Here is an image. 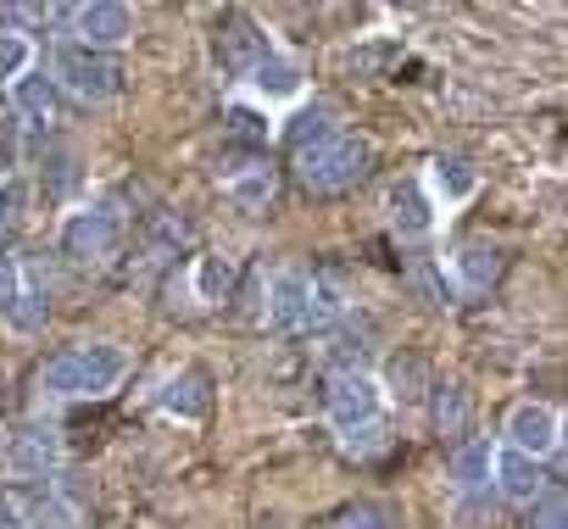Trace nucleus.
I'll return each mask as SVG.
<instances>
[{
  "label": "nucleus",
  "mask_w": 568,
  "mask_h": 529,
  "mask_svg": "<svg viewBox=\"0 0 568 529\" xmlns=\"http://www.w3.org/2000/svg\"><path fill=\"white\" fill-rule=\"evenodd\" d=\"M34 68V45L18 29H0V84H18Z\"/></svg>",
  "instance_id": "obj_27"
},
{
  "label": "nucleus",
  "mask_w": 568,
  "mask_h": 529,
  "mask_svg": "<svg viewBox=\"0 0 568 529\" xmlns=\"http://www.w3.org/2000/svg\"><path fill=\"white\" fill-rule=\"evenodd\" d=\"M12 101H18V112H23L29 123H40V129L57 123V112H62V90H57L45 73H34V68L12 84Z\"/></svg>",
  "instance_id": "obj_16"
},
{
  "label": "nucleus",
  "mask_w": 568,
  "mask_h": 529,
  "mask_svg": "<svg viewBox=\"0 0 568 529\" xmlns=\"http://www.w3.org/2000/svg\"><path fill=\"white\" fill-rule=\"evenodd\" d=\"M452 268H457V279H463V291H490L496 279H501V245H490V240H468L457 256H452Z\"/></svg>",
  "instance_id": "obj_15"
},
{
  "label": "nucleus",
  "mask_w": 568,
  "mask_h": 529,
  "mask_svg": "<svg viewBox=\"0 0 568 529\" xmlns=\"http://www.w3.org/2000/svg\"><path fill=\"white\" fill-rule=\"evenodd\" d=\"M162 413H173V418H184V424L206 418V413H212V379H206V368H179V374L162 385Z\"/></svg>",
  "instance_id": "obj_12"
},
{
  "label": "nucleus",
  "mask_w": 568,
  "mask_h": 529,
  "mask_svg": "<svg viewBox=\"0 0 568 529\" xmlns=\"http://www.w3.org/2000/svg\"><path fill=\"white\" fill-rule=\"evenodd\" d=\"M145 240H151V251L179 256V251L190 245V217H179V212H156V217H151V228H145Z\"/></svg>",
  "instance_id": "obj_28"
},
{
  "label": "nucleus",
  "mask_w": 568,
  "mask_h": 529,
  "mask_svg": "<svg viewBox=\"0 0 568 529\" xmlns=\"http://www.w3.org/2000/svg\"><path fill=\"white\" fill-rule=\"evenodd\" d=\"M341 313H346L341 291H335L329 279H313V291H307V324H302V329L324 335V329H335V318H341Z\"/></svg>",
  "instance_id": "obj_24"
},
{
  "label": "nucleus",
  "mask_w": 568,
  "mask_h": 529,
  "mask_svg": "<svg viewBox=\"0 0 568 529\" xmlns=\"http://www.w3.org/2000/svg\"><path fill=\"white\" fill-rule=\"evenodd\" d=\"M490 474H496V490H501L507 501H535V496L546 490L540 462H535V457H524V451H513V446H496Z\"/></svg>",
  "instance_id": "obj_13"
},
{
  "label": "nucleus",
  "mask_w": 568,
  "mask_h": 529,
  "mask_svg": "<svg viewBox=\"0 0 568 529\" xmlns=\"http://www.w3.org/2000/svg\"><path fill=\"white\" fill-rule=\"evenodd\" d=\"M524 529H568V501L557 485H546L535 501H524Z\"/></svg>",
  "instance_id": "obj_26"
},
{
  "label": "nucleus",
  "mask_w": 568,
  "mask_h": 529,
  "mask_svg": "<svg viewBox=\"0 0 568 529\" xmlns=\"http://www.w3.org/2000/svg\"><path fill=\"white\" fill-rule=\"evenodd\" d=\"M118 240H123V212L112 206V201H90V206H79V212H68V223H62V256L68 262H106L112 251H118Z\"/></svg>",
  "instance_id": "obj_4"
},
{
  "label": "nucleus",
  "mask_w": 568,
  "mask_h": 529,
  "mask_svg": "<svg viewBox=\"0 0 568 529\" xmlns=\"http://www.w3.org/2000/svg\"><path fill=\"white\" fill-rule=\"evenodd\" d=\"M229 291H234V262L229 256H195V296L206 307H217V302H229Z\"/></svg>",
  "instance_id": "obj_23"
},
{
  "label": "nucleus",
  "mask_w": 568,
  "mask_h": 529,
  "mask_svg": "<svg viewBox=\"0 0 568 529\" xmlns=\"http://www.w3.org/2000/svg\"><path fill=\"white\" fill-rule=\"evenodd\" d=\"M223 195H229L240 212H267V206H273V195H278V173L256 156L251 167H234V173L223 179Z\"/></svg>",
  "instance_id": "obj_14"
},
{
  "label": "nucleus",
  "mask_w": 568,
  "mask_h": 529,
  "mask_svg": "<svg viewBox=\"0 0 568 529\" xmlns=\"http://www.w3.org/2000/svg\"><path fill=\"white\" fill-rule=\"evenodd\" d=\"M385 418V390L374 374H335L329 379V424L341 435H357Z\"/></svg>",
  "instance_id": "obj_6"
},
{
  "label": "nucleus",
  "mask_w": 568,
  "mask_h": 529,
  "mask_svg": "<svg viewBox=\"0 0 568 529\" xmlns=\"http://www.w3.org/2000/svg\"><path fill=\"white\" fill-rule=\"evenodd\" d=\"M435 390V429L440 435H463L468 429V385L463 379H446V385H429Z\"/></svg>",
  "instance_id": "obj_21"
},
{
  "label": "nucleus",
  "mask_w": 568,
  "mask_h": 529,
  "mask_svg": "<svg viewBox=\"0 0 568 529\" xmlns=\"http://www.w3.org/2000/svg\"><path fill=\"white\" fill-rule=\"evenodd\" d=\"M341 529H390V523H385V507H357Z\"/></svg>",
  "instance_id": "obj_33"
},
{
  "label": "nucleus",
  "mask_w": 568,
  "mask_h": 529,
  "mask_svg": "<svg viewBox=\"0 0 568 529\" xmlns=\"http://www.w3.org/2000/svg\"><path fill=\"white\" fill-rule=\"evenodd\" d=\"M123 374H129V357L112 340H90V346L57 352L40 368V390L45 396H106Z\"/></svg>",
  "instance_id": "obj_1"
},
{
  "label": "nucleus",
  "mask_w": 568,
  "mask_h": 529,
  "mask_svg": "<svg viewBox=\"0 0 568 529\" xmlns=\"http://www.w3.org/2000/svg\"><path fill=\"white\" fill-rule=\"evenodd\" d=\"M329 134H335V106H329V101H313V106H302V112L291 118V129H284V140H291L296 151H307V145L329 140Z\"/></svg>",
  "instance_id": "obj_22"
},
{
  "label": "nucleus",
  "mask_w": 568,
  "mask_h": 529,
  "mask_svg": "<svg viewBox=\"0 0 568 529\" xmlns=\"http://www.w3.org/2000/svg\"><path fill=\"white\" fill-rule=\"evenodd\" d=\"M368 167H374V145L363 134H346V129H335L329 140H318L307 151H296V173L313 195H341V190L363 184Z\"/></svg>",
  "instance_id": "obj_2"
},
{
  "label": "nucleus",
  "mask_w": 568,
  "mask_h": 529,
  "mask_svg": "<svg viewBox=\"0 0 568 529\" xmlns=\"http://www.w3.org/2000/svg\"><path fill=\"white\" fill-rule=\"evenodd\" d=\"M223 134H229L240 151H262V145H267V118H256L251 106H229V112H223Z\"/></svg>",
  "instance_id": "obj_25"
},
{
  "label": "nucleus",
  "mask_w": 568,
  "mask_h": 529,
  "mask_svg": "<svg viewBox=\"0 0 568 529\" xmlns=\"http://www.w3.org/2000/svg\"><path fill=\"white\" fill-rule=\"evenodd\" d=\"M18 291H23V262L18 256H0V313H12Z\"/></svg>",
  "instance_id": "obj_30"
},
{
  "label": "nucleus",
  "mask_w": 568,
  "mask_h": 529,
  "mask_svg": "<svg viewBox=\"0 0 568 529\" xmlns=\"http://www.w3.org/2000/svg\"><path fill=\"white\" fill-rule=\"evenodd\" d=\"M429 179H435V195H440L446 206H463V201L479 190V173H474L468 156H435V162H429Z\"/></svg>",
  "instance_id": "obj_17"
},
{
  "label": "nucleus",
  "mask_w": 568,
  "mask_h": 529,
  "mask_svg": "<svg viewBox=\"0 0 568 529\" xmlns=\"http://www.w3.org/2000/svg\"><path fill=\"white\" fill-rule=\"evenodd\" d=\"M557 440H562V418L546 407V401H518L513 413H507V446L513 451H524V457H551L557 451Z\"/></svg>",
  "instance_id": "obj_7"
},
{
  "label": "nucleus",
  "mask_w": 568,
  "mask_h": 529,
  "mask_svg": "<svg viewBox=\"0 0 568 529\" xmlns=\"http://www.w3.org/2000/svg\"><path fill=\"white\" fill-rule=\"evenodd\" d=\"M307 291H313V274H302V268H278L273 279H267V324L278 329V335H296L302 324H307Z\"/></svg>",
  "instance_id": "obj_10"
},
{
  "label": "nucleus",
  "mask_w": 568,
  "mask_h": 529,
  "mask_svg": "<svg viewBox=\"0 0 568 529\" xmlns=\"http://www.w3.org/2000/svg\"><path fill=\"white\" fill-rule=\"evenodd\" d=\"M379 390H390L396 401H418V396L429 390V379H424V357L396 352V357L385 363V385H379Z\"/></svg>",
  "instance_id": "obj_20"
},
{
  "label": "nucleus",
  "mask_w": 568,
  "mask_h": 529,
  "mask_svg": "<svg viewBox=\"0 0 568 529\" xmlns=\"http://www.w3.org/2000/svg\"><path fill=\"white\" fill-rule=\"evenodd\" d=\"M51 84L73 90L79 101H112L123 90V62H118V51H90V45L68 40V45H57Z\"/></svg>",
  "instance_id": "obj_3"
},
{
  "label": "nucleus",
  "mask_w": 568,
  "mask_h": 529,
  "mask_svg": "<svg viewBox=\"0 0 568 529\" xmlns=\"http://www.w3.org/2000/svg\"><path fill=\"white\" fill-rule=\"evenodd\" d=\"M0 529H34V523H29V507H23L18 490H0Z\"/></svg>",
  "instance_id": "obj_32"
},
{
  "label": "nucleus",
  "mask_w": 568,
  "mask_h": 529,
  "mask_svg": "<svg viewBox=\"0 0 568 529\" xmlns=\"http://www.w3.org/2000/svg\"><path fill=\"white\" fill-rule=\"evenodd\" d=\"M251 90H256L262 101H296V95H302V68H296L291 57L273 51V57L251 73Z\"/></svg>",
  "instance_id": "obj_18"
},
{
  "label": "nucleus",
  "mask_w": 568,
  "mask_h": 529,
  "mask_svg": "<svg viewBox=\"0 0 568 529\" xmlns=\"http://www.w3.org/2000/svg\"><path fill=\"white\" fill-rule=\"evenodd\" d=\"M212 57H217V68H223L229 79H251V73L273 57V45H267V34H262L245 12H223V18H217V34H212Z\"/></svg>",
  "instance_id": "obj_5"
},
{
  "label": "nucleus",
  "mask_w": 568,
  "mask_h": 529,
  "mask_svg": "<svg viewBox=\"0 0 568 529\" xmlns=\"http://www.w3.org/2000/svg\"><path fill=\"white\" fill-rule=\"evenodd\" d=\"M68 23H73L79 45H90V51H118L134 34V12L118 7V0H90V7H73Z\"/></svg>",
  "instance_id": "obj_9"
},
{
  "label": "nucleus",
  "mask_w": 568,
  "mask_h": 529,
  "mask_svg": "<svg viewBox=\"0 0 568 529\" xmlns=\"http://www.w3.org/2000/svg\"><path fill=\"white\" fill-rule=\"evenodd\" d=\"M385 212H390V228L402 240H424L435 228V206H429V195H424L418 179H396L390 195H385Z\"/></svg>",
  "instance_id": "obj_11"
},
{
  "label": "nucleus",
  "mask_w": 568,
  "mask_h": 529,
  "mask_svg": "<svg viewBox=\"0 0 568 529\" xmlns=\"http://www.w3.org/2000/svg\"><path fill=\"white\" fill-rule=\"evenodd\" d=\"M73 184H79V167H73V156H51V179H40V190H45L51 201H62Z\"/></svg>",
  "instance_id": "obj_29"
},
{
  "label": "nucleus",
  "mask_w": 568,
  "mask_h": 529,
  "mask_svg": "<svg viewBox=\"0 0 568 529\" xmlns=\"http://www.w3.org/2000/svg\"><path fill=\"white\" fill-rule=\"evenodd\" d=\"M490 462H496V446L490 440H463L452 451V485L457 490H485L490 485Z\"/></svg>",
  "instance_id": "obj_19"
},
{
  "label": "nucleus",
  "mask_w": 568,
  "mask_h": 529,
  "mask_svg": "<svg viewBox=\"0 0 568 529\" xmlns=\"http://www.w3.org/2000/svg\"><path fill=\"white\" fill-rule=\"evenodd\" d=\"M23 206H29V190L18 179H7V184H0V228H12L23 217Z\"/></svg>",
  "instance_id": "obj_31"
},
{
  "label": "nucleus",
  "mask_w": 568,
  "mask_h": 529,
  "mask_svg": "<svg viewBox=\"0 0 568 529\" xmlns=\"http://www.w3.org/2000/svg\"><path fill=\"white\" fill-rule=\"evenodd\" d=\"M7 468H12L18 479H51V474L62 468V435H57V424H29V429H18L12 446H7Z\"/></svg>",
  "instance_id": "obj_8"
},
{
  "label": "nucleus",
  "mask_w": 568,
  "mask_h": 529,
  "mask_svg": "<svg viewBox=\"0 0 568 529\" xmlns=\"http://www.w3.org/2000/svg\"><path fill=\"white\" fill-rule=\"evenodd\" d=\"M396 51H402V45H368V51H363V57H352V62H363V68L374 73V68H385V62H390Z\"/></svg>",
  "instance_id": "obj_34"
}]
</instances>
